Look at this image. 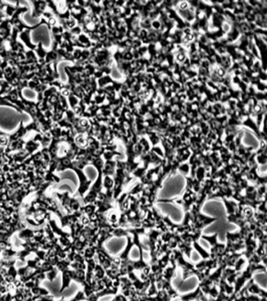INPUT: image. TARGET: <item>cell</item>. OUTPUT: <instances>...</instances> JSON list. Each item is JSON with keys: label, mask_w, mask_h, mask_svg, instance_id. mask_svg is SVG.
<instances>
[{"label": "cell", "mask_w": 267, "mask_h": 301, "mask_svg": "<svg viewBox=\"0 0 267 301\" xmlns=\"http://www.w3.org/2000/svg\"><path fill=\"white\" fill-rule=\"evenodd\" d=\"M48 224H49V225L50 226V228L51 230H52V232H53L55 235L59 236V238L71 239H70V233H67V232L64 231L61 227H58V226L57 225V223L54 220H49V221H48Z\"/></svg>", "instance_id": "ba28073f"}, {"label": "cell", "mask_w": 267, "mask_h": 301, "mask_svg": "<svg viewBox=\"0 0 267 301\" xmlns=\"http://www.w3.org/2000/svg\"><path fill=\"white\" fill-rule=\"evenodd\" d=\"M27 263V266H28L32 270H36V269H38L41 267L42 266V263L43 262L39 260L38 257H35L34 260H26Z\"/></svg>", "instance_id": "d6986e66"}, {"label": "cell", "mask_w": 267, "mask_h": 301, "mask_svg": "<svg viewBox=\"0 0 267 301\" xmlns=\"http://www.w3.org/2000/svg\"><path fill=\"white\" fill-rule=\"evenodd\" d=\"M217 235H218L217 233H215L211 236L201 235V237L202 239L208 241V242L211 244V254H210V258L212 259V260H215V261H216L219 264V262L221 261L222 258L223 257V256H224V250H225V247H226V245L219 243L218 241H217Z\"/></svg>", "instance_id": "7a4b0ae2"}, {"label": "cell", "mask_w": 267, "mask_h": 301, "mask_svg": "<svg viewBox=\"0 0 267 301\" xmlns=\"http://www.w3.org/2000/svg\"><path fill=\"white\" fill-rule=\"evenodd\" d=\"M172 255L173 257L174 260H175L176 265L181 267L183 270V279H187L189 277L192 276V275H196L198 278L199 281H201L205 278H206V275H205L204 272H200L195 268L194 265L192 263H189V262L186 261L184 260L183 255L182 253L178 249H172Z\"/></svg>", "instance_id": "6da1fadb"}, {"label": "cell", "mask_w": 267, "mask_h": 301, "mask_svg": "<svg viewBox=\"0 0 267 301\" xmlns=\"http://www.w3.org/2000/svg\"><path fill=\"white\" fill-rule=\"evenodd\" d=\"M30 254H31V253L27 251V250L23 249L21 250V251L17 252V253H16V258L18 259L22 263H26V257H28V256H29Z\"/></svg>", "instance_id": "603a6c76"}, {"label": "cell", "mask_w": 267, "mask_h": 301, "mask_svg": "<svg viewBox=\"0 0 267 301\" xmlns=\"http://www.w3.org/2000/svg\"><path fill=\"white\" fill-rule=\"evenodd\" d=\"M31 272H32V269H31L29 267L26 265V266L20 267V268L17 270V275L20 277V278H25V277L28 276Z\"/></svg>", "instance_id": "7402d4cb"}, {"label": "cell", "mask_w": 267, "mask_h": 301, "mask_svg": "<svg viewBox=\"0 0 267 301\" xmlns=\"http://www.w3.org/2000/svg\"><path fill=\"white\" fill-rule=\"evenodd\" d=\"M193 248H194L195 249L197 250V252L199 253V254L201 256V257L203 258V260H207V259L209 258L210 254L208 253V252H207L206 250L202 248V247L200 245H199L198 242H193Z\"/></svg>", "instance_id": "ffe728a7"}, {"label": "cell", "mask_w": 267, "mask_h": 301, "mask_svg": "<svg viewBox=\"0 0 267 301\" xmlns=\"http://www.w3.org/2000/svg\"><path fill=\"white\" fill-rule=\"evenodd\" d=\"M12 248V244L9 241H0V253L6 249Z\"/></svg>", "instance_id": "f1b7e54d"}, {"label": "cell", "mask_w": 267, "mask_h": 301, "mask_svg": "<svg viewBox=\"0 0 267 301\" xmlns=\"http://www.w3.org/2000/svg\"><path fill=\"white\" fill-rule=\"evenodd\" d=\"M39 197L46 203V210H47L48 212L55 213L58 217H59V219H61V217L64 216L62 211L60 209L57 202L54 200V199L52 198L47 197V196H46L45 194H43V195L39 196Z\"/></svg>", "instance_id": "277c9868"}, {"label": "cell", "mask_w": 267, "mask_h": 301, "mask_svg": "<svg viewBox=\"0 0 267 301\" xmlns=\"http://www.w3.org/2000/svg\"></svg>", "instance_id": "836d02e7"}, {"label": "cell", "mask_w": 267, "mask_h": 301, "mask_svg": "<svg viewBox=\"0 0 267 301\" xmlns=\"http://www.w3.org/2000/svg\"><path fill=\"white\" fill-rule=\"evenodd\" d=\"M1 253H2V260H11V259L16 258L17 251L13 249L12 248H9L3 250Z\"/></svg>", "instance_id": "e0dca14e"}, {"label": "cell", "mask_w": 267, "mask_h": 301, "mask_svg": "<svg viewBox=\"0 0 267 301\" xmlns=\"http://www.w3.org/2000/svg\"><path fill=\"white\" fill-rule=\"evenodd\" d=\"M83 215L82 212L80 210L75 211V212H73L72 213L70 214H66V215H64L61 219V227H65L67 226L70 227V225L75 224L76 222L80 220V218L82 217V216Z\"/></svg>", "instance_id": "5b68a950"}, {"label": "cell", "mask_w": 267, "mask_h": 301, "mask_svg": "<svg viewBox=\"0 0 267 301\" xmlns=\"http://www.w3.org/2000/svg\"><path fill=\"white\" fill-rule=\"evenodd\" d=\"M34 235V230H32L31 228H25L19 231L18 233V238L20 240L25 242V241L31 240Z\"/></svg>", "instance_id": "7c38bea8"}, {"label": "cell", "mask_w": 267, "mask_h": 301, "mask_svg": "<svg viewBox=\"0 0 267 301\" xmlns=\"http://www.w3.org/2000/svg\"><path fill=\"white\" fill-rule=\"evenodd\" d=\"M93 275H94V278H95L96 280L97 281H100V280L103 279L105 276V270L100 266L99 263H97L95 266V268H94L93 271Z\"/></svg>", "instance_id": "2e32d148"}, {"label": "cell", "mask_w": 267, "mask_h": 301, "mask_svg": "<svg viewBox=\"0 0 267 301\" xmlns=\"http://www.w3.org/2000/svg\"><path fill=\"white\" fill-rule=\"evenodd\" d=\"M120 281V285H121V293H123L125 297L128 298L129 296L130 290L133 287V283L132 281L129 279L128 277L123 276L119 278Z\"/></svg>", "instance_id": "9c48e42d"}, {"label": "cell", "mask_w": 267, "mask_h": 301, "mask_svg": "<svg viewBox=\"0 0 267 301\" xmlns=\"http://www.w3.org/2000/svg\"><path fill=\"white\" fill-rule=\"evenodd\" d=\"M70 267H71L73 270H85L86 269V264H85V263L72 262V263H70Z\"/></svg>", "instance_id": "d4e9b609"}, {"label": "cell", "mask_w": 267, "mask_h": 301, "mask_svg": "<svg viewBox=\"0 0 267 301\" xmlns=\"http://www.w3.org/2000/svg\"><path fill=\"white\" fill-rule=\"evenodd\" d=\"M16 262V258L11 259V260H2V259H1V266H2V267L8 269L10 267L14 266Z\"/></svg>", "instance_id": "cb8c5ba5"}, {"label": "cell", "mask_w": 267, "mask_h": 301, "mask_svg": "<svg viewBox=\"0 0 267 301\" xmlns=\"http://www.w3.org/2000/svg\"><path fill=\"white\" fill-rule=\"evenodd\" d=\"M60 260H61V259H60L57 256L55 255V256H51V257H46V261H47L48 263H49V264L52 265V266L55 267L57 265V263L59 262Z\"/></svg>", "instance_id": "4316f807"}, {"label": "cell", "mask_w": 267, "mask_h": 301, "mask_svg": "<svg viewBox=\"0 0 267 301\" xmlns=\"http://www.w3.org/2000/svg\"><path fill=\"white\" fill-rule=\"evenodd\" d=\"M70 275L71 280L79 283L83 286L86 282L85 281V270H70Z\"/></svg>", "instance_id": "30bf717a"}, {"label": "cell", "mask_w": 267, "mask_h": 301, "mask_svg": "<svg viewBox=\"0 0 267 301\" xmlns=\"http://www.w3.org/2000/svg\"><path fill=\"white\" fill-rule=\"evenodd\" d=\"M53 195L59 199L60 203H61L63 208H64V209L66 211V212L67 214L72 213L73 212L71 211V209L70 208V200L71 197H70V194H69L68 191H65L64 193L54 192L53 193Z\"/></svg>", "instance_id": "8992f818"}, {"label": "cell", "mask_w": 267, "mask_h": 301, "mask_svg": "<svg viewBox=\"0 0 267 301\" xmlns=\"http://www.w3.org/2000/svg\"><path fill=\"white\" fill-rule=\"evenodd\" d=\"M70 262L69 260H67V259H64V260H60L55 267L59 271L63 272L64 271L70 269Z\"/></svg>", "instance_id": "ac0fdd59"}, {"label": "cell", "mask_w": 267, "mask_h": 301, "mask_svg": "<svg viewBox=\"0 0 267 301\" xmlns=\"http://www.w3.org/2000/svg\"><path fill=\"white\" fill-rule=\"evenodd\" d=\"M34 253L36 254V257H38V258H39V260H41L42 262L46 261V251H45V250L38 249V251H36V252Z\"/></svg>", "instance_id": "f546056e"}, {"label": "cell", "mask_w": 267, "mask_h": 301, "mask_svg": "<svg viewBox=\"0 0 267 301\" xmlns=\"http://www.w3.org/2000/svg\"><path fill=\"white\" fill-rule=\"evenodd\" d=\"M179 170L184 173V174H187L188 173V166L187 165H183L182 166L179 167Z\"/></svg>", "instance_id": "d6a6232c"}, {"label": "cell", "mask_w": 267, "mask_h": 301, "mask_svg": "<svg viewBox=\"0 0 267 301\" xmlns=\"http://www.w3.org/2000/svg\"><path fill=\"white\" fill-rule=\"evenodd\" d=\"M16 276H17V270L15 268L14 266H12L7 269V274L3 277L7 284H10V283H13L16 280Z\"/></svg>", "instance_id": "8fae6325"}, {"label": "cell", "mask_w": 267, "mask_h": 301, "mask_svg": "<svg viewBox=\"0 0 267 301\" xmlns=\"http://www.w3.org/2000/svg\"><path fill=\"white\" fill-rule=\"evenodd\" d=\"M70 270V269H68V270H66L62 272V285H61V288L60 290V293H62L64 290L68 288L69 285H70V283L71 281Z\"/></svg>", "instance_id": "4fadbf2b"}, {"label": "cell", "mask_w": 267, "mask_h": 301, "mask_svg": "<svg viewBox=\"0 0 267 301\" xmlns=\"http://www.w3.org/2000/svg\"><path fill=\"white\" fill-rule=\"evenodd\" d=\"M31 293L33 296H45L49 295V291L46 290V289L41 288L39 286L34 287L31 290Z\"/></svg>", "instance_id": "44dd1931"}, {"label": "cell", "mask_w": 267, "mask_h": 301, "mask_svg": "<svg viewBox=\"0 0 267 301\" xmlns=\"http://www.w3.org/2000/svg\"><path fill=\"white\" fill-rule=\"evenodd\" d=\"M197 199V194L193 191V189L187 187L185 193L180 198L175 199V203L177 204L183 206L184 209V212H189L191 209L192 206L195 204L196 201Z\"/></svg>", "instance_id": "3957f363"}, {"label": "cell", "mask_w": 267, "mask_h": 301, "mask_svg": "<svg viewBox=\"0 0 267 301\" xmlns=\"http://www.w3.org/2000/svg\"><path fill=\"white\" fill-rule=\"evenodd\" d=\"M53 267H54L52 266L51 264H49V263H48L47 261H43V263H42L41 268H42V270L43 271V272H44V273H47V272L50 271L51 270H52V269H53Z\"/></svg>", "instance_id": "83f0119b"}, {"label": "cell", "mask_w": 267, "mask_h": 301, "mask_svg": "<svg viewBox=\"0 0 267 301\" xmlns=\"http://www.w3.org/2000/svg\"><path fill=\"white\" fill-rule=\"evenodd\" d=\"M111 301H128V299H127V297H125L124 295L118 294L117 295V296H115Z\"/></svg>", "instance_id": "1f68e13d"}, {"label": "cell", "mask_w": 267, "mask_h": 301, "mask_svg": "<svg viewBox=\"0 0 267 301\" xmlns=\"http://www.w3.org/2000/svg\"><path fill=\"white\" fill-rule=\"evenodd\" d=\"M79 210H80L84 215L87 216V217L88 218V217H90L91 216H93L94 213H95L96 210H97V207H96V206L93 204V203H91V204L85 205L84 206H81Z\"/></svg>", "instance_id": "5bb4252c"}, {"label": "cell", "mask_w": 267, "mask_h": 301, "mask_svg": "<svg viewBox=\"0 0 267 301\" xmlns=\"http://www.w3.org/2000/svg\"><path fill=\"white\" fill-rule=\"evenodd\" d=\"M86 299L87 297L85 296L83 292L79 291V293L76 294V296L70 301H82V300H86Z\"/></svg>", "instance_id": "4dcf8cb0"}, {"label": "cell", "mask_w": 267, "mask_h": 301, "mask_svg": "<svg viewBox=\"0 0 267 301\" xmlns=\"http://www.w3.org/2000/svg\"><path fill=\"white\" fill-rule=\"evenodd\" d=\"M81 255L84 257L85 260L93 258L96 255V246H88L81 253Z\"/></svg>", "instance_id": "9a60e30c"}, {"label": "cell", "mask_w": 267, "mask_h": 301, "mask_svg": "<svg viewBox=\"0 0 267 301\" xmlns=\"http://www.w3.org/2000/svg\"><path fill=\"white\" fill-rule=\"evenodd\" d=\"M58 272H59V271L57 269L56 267H54L52 270H51L50 271H49V272H47V273H46V278H47L48 279H49L50 281H52L53 280L55 279V278H56Z\"/></svg>", "instance_id": "484cf974"}, {"label": "cell", "mask_w": 267, "mask_h": 301, "mask_svg": "<svg viewBox=\"0 0 267 301\" xmlns=\"http://www.w3.org/2000/svg\"><path fill=\"white\" fill-rule=\"evenodd\" d=\"M247 284H248V286H247V293L253 295L256 294V296H259L260 298H267L266 292L259 288V285L254 282V280H249Z\"/></svg>", "instance_id": "52a82bcc"}]
</instances>
